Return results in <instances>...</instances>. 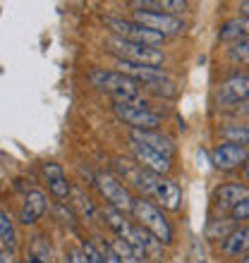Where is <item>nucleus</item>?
Returning a JSON list of instances; mask_svg holds the SVG:
<instances>
[{
	"label": "nucleus",
	"instance_id": "obj_1",
	"mask_svg": "<svg viewBox=\"0 0 249 263\" xmlns=\"http://www.w3.org/2000/svg\"><path fill=\"white\" fill-rule=\"evenodd\" d=\"M127 175L134 182V187H139L146 196H153L163 208H168V211H177L180 208L182 192L173 180H168L163 175H153L149 170H144V167H139V170L132 167V170H127Z\"/></svg>",
	"mask_w": 249,
	"mask_h": 263
},
{
	"label": "nucleus",
	"instance_id": "obj_2",
	"mask_svg": "<svg viewBox=\"0 0 249 263\" xmlns=\"http://www.w3.org/2000/svg\"><path fill=\"white\" fill-rule=\"evenodd\" d=\"M91 84L96 86L98 91H105L115 98V103H132L141 98V91H139V84L132 79V77L122 74L120 69H91L89 74Z\"/></svg>",
	"mask_w": 249,
	"mask_h": 263
},
{
	"label": "nucleus",
	"instance_id": "obj_3",
	"mask_svg": "<svg viewBox=\"0 0 249 263\" xmlns=\"http://www.w3.org/2000/svg\"><path fill=\"white\" fill-rule=\"evenodd\" d=\"M108 50L118 55V60L124 63H134V65H144V67H158L163 65V50L151 48V46H141V43H132L118 39V36H111L108 39Z\"/></svg>",
	"mask_w": 249,
	"mask_h": 263
},
{
	"label": "nucleus",
	"instance_id": "obj_4",
	"mask_svg": "<svg viewBox=\"0 0 249 263\" xmlns=\"http://www.w3.org/2000/svg\"><path fill=\"white\" fill-rule=\"evenodd\" d=\"M132 213L139 220V228L149 230L161 244H170L173 242V228L170 222L163 218L158 208L153 206L151 201L146 199H134V206H132Z\"/></svg>",
	"mask_w": 249,
	"mask_h": 263
},
{
	"label": "nucleus",
	"instance_id": "obj_5",
	"mask_svg": "<svg viewBox=\"0 0 249 263\" xmlns=\"http://www.w3.org/2000/svg\"><path fill=\"white\" fill-rule=\"evenodd\" d=\"M113 110L132 129H156L161 125V115L149 110V103H146L144 98H137L132 103H115Z\"/></svg>",
	"mask_w": 249,
	"mask_h": 263
},
{
	"label": "nucleus",
	"instance_id": "obj_6",
	"mask_svg": "<svg viewBox=\"0 0 249 263\" xmlns=\"http://www.w3.org/2000/svg\"><path fill=\"white\" fill-rule=\"evenodd\" d=\"M105 24L113 29V34L118 36V39H124V41H132V43H141V46H161L166 36L156 34L151 29L141 27L139 22L134 20H120V17H105Z\"/></svg>",
	"mask_w": 249,
	"mask_h": 263
},
{
	"label": "nucleus",
	"instance_id": "obj_7",
	"mask_svg": "<svg viewBox=\"0 0 249 263\" xmlns=\"http://www.w3.org/2000/svg\"><path fill=\"white\" fill-rule=\"evenodd\" d=\"M96 187H98V192H101V196L108 201V206L118 208L120 213H127V211H132V206H134V199H132L130 189L124 187V184L118 180V177H115V175H111V173H98L96 175Z\"/></svg>",
	"mask_w": 249,
	"mask_h": 263
},
{
	"label": "nucleus",
	"instance_id": "obj_8",
	"mask_svg": "<svg viewBox=\"0 0 249 263\" xmlns=\"http://www.w3.org/2000/svg\"><path fill=\"white\" fill-rule=\"evenodd\" d=\"M134 22H139L141 27L151 29L156 34L166 36V34H180L185 31V22L175 14H166V12H151V10H134Z\"/></svg>",
	"mask_w": 249,
	"mask_h": 263
},
{
	"label": "nucleus",
	"instance_id": "obj_9",
	"mask_svg": "<svg viewBox=\"0 0 249 263\" xmlns=\"http://www.w3.org/2000/svg\"><path fill=\"white\" fill-rule=\"evenodd\" d=\"M103 220L111 225L115 232H118L120 239H124V242L130 244L134 251H139L141 256H144V247H141V237H139V228H134L130 220H124V215L120 213L118 208H113V206H105L103 211ZM146 258V256H144Z\"/></svg>",
	"mask_w": 249,
	"mask_h": 263
},
{
	"label": "nucleus",
	"instance_id": "obj_10",
	"mask_svg": "<svg viewBox=\"0 0 249 263\" xmlns=\"http://www.w3.org/2000/svg\"><path fill=\"white\" fill-rule=\"evenodd\" d=\"M249 160V151L244 146H237V144H218L211 151V163L214 167L218 170H237L240 165H244Z\"/></svg>",
	"mask_w": 249,
	"mask_h": 263
},
{
	"label": "nucleus",
	"instance_id": "obj_11",
	"mask_svg": "<svg viewBox=\"0 0 249 263\" xmlns=\"http://www.w3.org/2000/svg\"><path fill=\"white\" fill-rule=\"evenodd\" d=\"M130 148H132V153H134L137 163L144 167V170H149V173H153V175H163V177L170 173V158L161 156L158 151H153V148L139 144V141H132V139H130Z\"/></svg>",
	"mask_w": 249,
	"mask_h": 263
},
{
	"label": "nucleus",
	"instance_id": "obj_12",
	"mask_svg": "<svg viewBox=\"0 0 249 263\" xmlns=\"http://www.w3.org/2000/svg\"><path fill=\"white\" fill-rule=\"evenodd\" d=\"M216 101H218V105H235L249 101V77L237 74L230 77L228 82H223L221 89L216 91Z\"/></svg>",
	"mask_w": 249,
	"mask_h": 263
},
{
	"label": "nucleus",
	"instance_id": "obj_13",
	"mask_svg": "<svg viewBox=\"0 0 249 263\" xmlns=\"http://www.w3.org/2000/svg\"><path fill=\"white\" fill-rule=\"evenodd\" d=\"M130 139L149 146L153 151H158L161 156H166V158H173V153H175L173 139L166 137V134H161V132H156V129H132Z\"/></svg>",
	"mask_w": 249,
	"mask_h": 263
},
{
	"label": "nucleus",
	"instance_id": "obj_14",
	"mask_svg": "<svg viewBox=\"0 0 249 263\" xmlns=\"http://www.w3.org/2000/svg\"><path fill=\"white\" fill-rule=\"evenodd\" d=\"M247 199H249V187H244V184H223V187H218L214 192L216 206L223 208V211H235Z\"/></svg>",
	"mask_w": 249,
	"mask_h": 263
},
{
	"label": "nucleus",
	"instance_id": "obj_15",
	"mask_svg": "<svg viewBox=\"0 0 249 263\" xmlns=\"http://www.w3.org/2000/svg\"><path fill=\"white\" fill-rule=\"evenodd\" d=\"M48 208V199L43 194L41 189H31L27 196H24V203H22V213H20V220L24 225H34Z\"/></svg>",
	"mask_w": 249,
	"mask_h": 263
},
{
	"label": "nucleus",
	"instance_id": "obj_16",
	"mask_svg": "<svg viewBox=\"0 0 249 263\" xmlns=\"http://www.w3.org/2000/svg\"><path fill=\"white\" fill-rule=\"evenodd\" d=\"M43 175H46V182H48L50 194L56 196V199H60V201L69 199V194H72V187H69L65 170H62L58 163H43Z\"/></svg>",
	"mask_w": 249,
	"mask_h": 263
},
{
	"label": "nucleus",
	"instance_id": "obj_17",
	"mask_svg": "<svg viewBox=\"0 0 249 263\" xmlns=\"http://www.w3.org/2000/svg\"><path fill=\"white\" fill-rule=\"evenodd\" d=\"M218 36H221V41H235V43L249 39V17L242 14V17H233V20H228L221 27Z\"/></svg>",
	"mask_w": 249,
	"mask_h": 263
},
{
	"label": "nucleus",
	"instance_id": "obj_18",
	"mask_svg": "<svg viewBox=\"0 0 249 263\" xmlns=\"http://www.w3.org/2000/svg\"><path fill=\"white\" fill-rule=\"evenodd\" d=\"M249 251V225L235 228V232L223 242V254L225 256H242Z\"/></svg>",
	"mask_w": 249,
	"mask_h": 263
},
{
	"label": "nucleus",
	"instance_id": "obj_19",
	"mask_svg": "<svg viewBox=\"0 0 249 263\" xmlns=\"http://www.w3.org/2000/svg\"><path fill=\"white\" fill-rule=\"evenodd\" d=\"M0 242L5 244L7 251L17 249V230H14V222L5 208H0Z\"/></svg>",
	"mask_w": 249,
	"mask_h": 263
},
{
	"label": "nucleus",
	"instance_id": "obj_20",
	"mask_svg": "<svg viewBox=\"0 0 249 263\" xmlns=\"http://www.w3.org/2000/svg\"><path fill=\"white\" fill-rule=\"evenodd\" d=\"M137 7H146V10H151V12L177 14L187 7V3H182V0H144V3H137Z\"/></svg>",
	"mask_w": 249,
	"mask_h": 263
},
{
	"label": "nucleus",
	"instance_id": "obj_21",
	"mask_svg": "<svg viewBox=\"0 0 249 263\" xmlns=\"http://www.w3.org/2000/svg\"><path fill=\"white\" fill-rule=\"evenodd\" d=\"M221 137L228 139V144L237 146H249V125H228L221 129Z\"/></svg>",
	"mask_w": 249,
	"mask_h": 263
},
{
	"label": "nucleus",
	"instance_id": "obj_22",
	"mask_svg": "<svg viewBox=\"0 0 249 263\" xmlns=\"http://www.w3.org/2000/svg\"><path fill=\"white\" fill-rule=\"evenodd\" d=\"M111 249L115 251V254H118L120 256V261L122 263H146V258L141 256V254H139V251H134L130 247V244L124 242V239H115V242H111Z\"/></svg>",
	"mask_w": 249,
	"mask_h": 263
},
{
	"label": "nucleus",
	"instance_id": "obj_23",
	"mask_svg": "<svg viewBox=\"0 0 249 263\" xmlns=\"http://www.w3.org/2000/svg\"><path fill=\"white\" fill-rule=\"evenodd\" d=\"M27 263H50V247L43 237H36L34 242H31Z\"/></svg>",
	"mask_w": 249,
	"mask_h": 263
},
{
	"label": "nucleus",
	"instance_id": "obj_24",
	"mask_svg": "<svg viewBox=\"0 0 249 263\" xmlns=\"http://www.w3.org/2000/svg\"><path fill=\"white\" fill-rule=\"evenodd\" d=\"M72 203H75V208L79 211L82 215H86V218H94L96 215V208H94V203H91L89 196H84V192H79V189H72Z\"/></svg>",
	"mask_w": 249,
	"mask_h": 263
},
{
	"label": "nucleus",
	"instance_id": "obj_25",
	"mask_svg": "<svg viewBox=\"0 0 249 263\" xmlns=\"http://www.w3.org/2000/svg\"><path fill=\"white\" fill-rule=\"evenodd\" d=\"M235 230H233V220H225V222H211L206 230V237L208 239H228L230 235H233Z\"/></svg>",
	"mask_w": 249,
	"mask_h": 263
},
{
	"label": "nucleus",
	"instance_id": "obj_26",
	"mask_svg": "<svg viewBox=\"0 0 249 263\" xmlns=\"http://www.w3.org/2000/svg\"><path fill=\"white\" fill-rule=\"evenodd\" d=\"M230 60H235V63H244L249 65V39H244V41H237L233 48L228 50Z\"/></svg>",
	"mask_w": 249,
	"mask_h": 263
},
{
	"label": "nucleus",
	"instance_id": "obj_27",
	"mask_svg": "<svg viewBox=\"0 0 249 263\" xmlns=\"http://www.w3.org/2000/svg\"><path fill=\"white\" fill-rule=\"evenodd\" d=\"M84 254H86V261L89 263H105V256H103V251L98 249L94 242H86L84 244Z\"/></svg>",
	"mask_w": 249,
	"mask_h": 263
},
{
	"label": "nucleus",
	"instance_id": "obj_28",
	"mask_svg": "<svg viewBox=\"0 0 249 263\" xmlns=\"http://www.w3.org/2000/svg\"><path fill=\"white\" fill-rule=\"evenodd\" d=\"M233 220H249V199L233 211Z\"/></svg>",
	"mask_w": 249,
	"mask_h": 263
},
{
	"label": "nucleus",
	"instance_id": "obj_29",
	"mask_svg": "<svg viewBox=\"0 0 249 263\" xmlns=\"http://www.w3.org/2000/svg\"><path fill=\"white\" fill-rule=\"evenodd\" d=\"M67 263H89V261H86V254L82 249H72L67 254Z\"/></svg>",
	"mask_w": 249,
	"mask_h": 263
},
{
	"label": "nucleus",
	"instance_id": "obj_30",
	"mask_svg": "<svg viewBox=\"0 0 249 263\" xmlns=\"http://www.w3.org/2000/svg\"><path fill=\"white\" fill-rule=\"evenodd\" d=\"M103 256H105V263H122V261H120L118 254H115V251L111 249V244H108V247L103 249Z\"/></svg>",
	"mask_w": 249,
	"mask_h": 263
},
{
	"label": "nucleus",
	"instance_id": "obj_31",
	"mask_svg": "<svg viewBox=\"0 0 249 263\" xmlns=\"http://www.w3.org/2000/svg\"><path fill=\"white\" fill-rule=\"evenodd\" d=\"M240 10H242L244 17H249V0H244V3H240Z\"/></svg>",
	"mask_w": 249,
	"mask_h": 263
},
{
	"label": "nucleus",
	"instance_id": "obj_32",
	"mask_svg": "<svg viewBox=\"0 0 249 263\" xmlns=\"http://www.w3.org/2000/svg\"><path fill=\"white\" fill-rule=\"evenodd\" d=\"M0 263H12V258H10V251H3V254H0Z\"/></svg>",
	"mask_w": 249,
	"mask_h": 263
},
{
	"label": "nucleus",
	"instance_id": "obj_33",
	"mask_svg": "<svg viewBox=\"0 0 249 263\" xmlns=\"http://www.w3.org/2000/svg\"><path fill=\"white\" fill-rule=\"evenodd\" d=\"M244 173H247V177H249V160L244 163Z\"/></svg>",
	"mask_w": 249,
	"mask_h": 263
},
{
	"label": "nucleus",
	"instance_id": "obj_34",
	"mask_svg": "<svg viewBox=\"0 0 249 263\" xmlns=\"http://www.w3.org/2000/svg\"><path fill=\"white\" fill-rule=\"evenodd\" d=\"M242 263H249V254H247V256H244V258H242Z\"/></svg>",
	"mask_w": 249,
	"mask_h": 263
}]
</instances>
